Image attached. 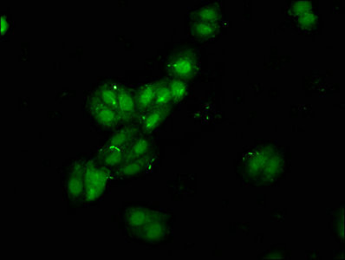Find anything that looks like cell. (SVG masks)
I'll return each mask as SVG.
<instances>
[{
  "label": "cell",
  "instance_id": "1",
  "mask_svg": "<svg viewBox=\"0 0 345 260\" xmlns=\"http://www.w3.org/2000/svg\"><path fill=\"white\" fill-rule=\"evenodd\" d=\"M84 179V195L87 201L98 200L103 195L107 184L108 174L104 168L96 164L94 161L86 163L83 168Z\"/></svg>",
  "mask_w": 345,
  "mask_h": 260
},
{
  "label": "cell",
  "instance_id": "2",
  "mask_svg": "<svg viewBox=\"0 0 345 260\" xmlns=\"http://www.w3.org/2000/svg\"><path fill=\"white\" fill-rule=\"evenodd\" d=\"M91 108L95 119L101 126L104 127H110L117 123L120 114L116 109L104 105L101 103L98 98L95 99Z\"/></svg>",
  "mask_w": 345,
  "mask_h": 260
},
{
  "label": "cell",
  "instance_id": "3",
  "mask_svg": "<svg viewBox=\"0 0 345 260\" xmlns=\"http://www.w3.org/2000/svg\"><path fill=\"white\" fill-rule=\"evenodd\" d=\"M83 168L84 165L82 167L77 164L69 174L68 179L66 181V188L69 195L72 198H77L84 192Z\"/></svg>",
  "mask_w": 345,
  "mask_h": 260
},
{
  "label": "cell",
  "instance_id": "4",
  "mask_svg": "<svg viewBox=\"0 0 345 260\" xmlns=\"http://www.w3.org/2000/svg\"><path fill=\"white\" fill-rule=\"evenodd\" d=\"M117 110L121 116H131L136 110V101L132 94L127 89H119Z\"/></svg>",
  "mask_w": 345,
  "mask_h": 260
},
{
  "label": "cell",
  "instance_id": "5",
  "mask_svg": "<svg viewBox=\"0 0 345 260\" xmlns=\"http://www.w3.org/2000/svg\"><path fill=\"white\" fill-rule=\"evenodd\" d=\"M150 221V213L142 208L132 209L127 213V222L134 228H141Z\"/></svg>",
  "mask_w": 345,
  "mask_h": 260
},
{
  "label": "cell",
  "instance_id": "6",
  "mask_svg": "<svg viewBox=\"0 0 345 260\" xmlns=\"http://www.w3.org/2000/svg\"><path fill=\"white\" fill-rule=\"evenodd\" d=\"M102 160L104 165L108 167L120 165L125 160V154L123 151L121 150V148L109 147L108 150L104 151Z\"/></svg>",
  "mask_w": 345,
  "mask_h": 260
},
{
  "label": "cell",
  "instance_id": "7",
  "mask_svg": "<svg viewBox=\"0 0 345 260\" xmlns=\"http://www.w3.org/2000/svg\"><path fill=\"white\" fill-rule=\"evenodd\" d=\"M155 91H156V89L153 86H144L139 91L137 99H136V105L140 109H147L154 101Z\"/></svg>",
  "mask_w": 345,
  "mask_h": 260
},
{
  "label": "cell",
  "instance_id": "8",
  "mask_svg": "<svg viewBox=\"0 0 345 260\" xmlns=\"http://www.w3.org/2000/svg\"><path fill=\"white\" fill-rule=\"evenodd\" d=\"M97 98L104 105L117 110L118 94H117V90H115V89H111L109 87H103L102 89L98 90Z\"/></svg>",
  "mask_w": 345,
  "mask_h": 260
},
{
  "label": "cell",
  "instance_id": "9",
  "mask_svg": "<svg viewBox=\"0 0 345 260\" xmlns=\"http://www.w3.org/2000/svg\"><path fill=\"white\" fill-rule=\"evenodd\" d=\"M173 71L180 77H186L194 71V63L192 60L186 56H180L175 60L173 64Z\"/></svg>",
  "mask_w": 345,
  "mask_h": 260
},
{
  "label": "cell",
  "instance_id": "10",
  "mask_svg": "<svg viewBox=\"0 0 345 260\" xmlns=\"http://www.w3.org/2000/svg\"><path fill=\"white\" fill-rule=\"evenodd\" d=\"M164 233L165 226L159 221L148 222L147 225H145L143 230L145 238L150 240H158L164 235Z\"/></svg>",
  "mask_w": 345,
  "mask_h": 260
},
{
  "label": "cell",
  "instance_id": "11",
  "mask_svg": "<svg viewBox=\"0 0 345 260\" xmlns=\"http://www.w3.org/2000/svg\"><path fill=\"white\" fill-rule=\"evenodd\" d=\"M149 144L148 141L145 139H139L134 142L131 146L130 151L125 154L126 161L136 159V157H140L148 152Z\"/></svg>",
  "mask_w": 345,
  "mask_h": 260
},
{
  "label": "cell",
  "instance_id": "12",
  "mask_svg": "<svg viewBox=\"0 0 345 260\" xmlns=\"http://www.w3.org/2000/svg\"><path fill=\"white\" fill-rule=\"evenodd\" d=\"M132 133L130 129H121L115 132L109 140V147L116 148H122L127 145L128 142L131 139Z\"/></svg>",
  "mask_w": 345,
  "mask_h": 260
},
{
  "label": "cell",
  "instance_id": "13",
  "mask_svg": "<svg viewBox=\"0 0 345 260\" xmlns=\"http://www.w3.org/2000/svg\"><path fill=\"white\" fill-rule=\"evenodd\" d=\"M142 160H128L127 162L125 163L122 167H121V175L122 176H133V175H137L140 172L142 171Z\"/></svg>",
  "mask_w": 345,
  "mask_h": 260
},
{
  "label": "cell",
  "instance_id": "14",
  "mask_svg": "<svg viewBox=\"0 0 345 260\" xmlns=\"http://www.w3.org/2000/svg\"><path fill=\"white\" fill-rule=\"evenodd\" d=\"M163 118V113L161 110H153L145 116L143 125L147 130H153L161 123Z\"/></svg>",
  "mask_w": 345,
  "mask_h": 260
},
{
  "label": "cell",
  "instance_id": "15",
  "mask_svg": "<svg viewBox=\"0 0 345 260\" xmlns=\"http://www.w3.org/2000/svg\"><path fill=\"white\" fill-rule=\"evenodd\" d=\"M171 91L172 98L174 100L179 101L186 95V86L180 80H174L169 86Z\"/></svg>",
  "mask_w": 345,
  "mask_h": 260
},
{
  "label": "cell",
  "instance_id": "16",
  "mask_svg": "<svg viewBox=\"0 0 345 260\" xmlns=\"http://www.w3.org/2000/svg\"><path fill=\"white\" fill-rule=\"evenodd\" d=\"M172 99L171 91L169 87H160L156 89L155 96H154V103L157 105H165Z\"/></svg>",
  "mask_w": 345,
  "mask_h": 260
},
{
  "label": "cell",
  "instance_id": "17",
  "mask_svg": "<svg viewBox=\"0 0 345 260\" xmlns=\"http://www.w3.org/2000/svg\"><path fill=\"white\" fill-rule=\"evenodd\" d=\"M193 32L196 36L200 37H207L212 35L213 32V28L205 22H197L194 24L192 27Z\"/></svg>",
  "mask_w": 345,
  "mask_h": 260
},
{
  "label": "cell",
  "instance_id": "18",
  "mask_svg": "<svg viewBox=\"0 0 345 260\" xmlns=\"http://www.w3.org/2000/svg\"><path fill=\"white\" fill-rule=\"evenodd\" d=\"M198 14H199V18H201V22L208 23V22L214 20L218 12H216V10L214 8H212V7H205L203 9L200 10Z\"/></svg>",
  "mask_w": 345,
  "mask_h": 260
},
{
  "label": "cell",
  "instance_id": "19",
  "mask_svg": "<svg viewBox=\"0 0 345 260\" xmlns=\"http://www.w3.org/2000/svg\"><path fill=\"white\" fill-rule=\"evenodd\" d=\"M316 22V16L311 12H305L300 17V23L304 26H311Z\"/></svg>",
  "mask_w": 345,
  "mask_h": 260
},
{
  "label": "cell",
  "instance_id": "20",
  "mask_svg": "<svg viewBox=\"0 0 345 260\" xmlns=\"http://www.w3.org/2000/svg\"><path fill=\"white\" fill-rule=\"evenodd\" d=\"M310 7H311V6L309 2H298L295 6H293V10H294V12L302 15L305 12H308Z\"/></svg>",
  "mask_w": 345,
  "mask_h": 260
},
{
  "label": "cell",
  "instance_id": "21",
  "mask_svg": "<svg viewBox=\"0 0 345 260\" xmlns=\"http://www.w3.org/2000/svg\"><path fill=\"white\" fill-rule=\"evenodd\" d=\"M10 24L8 23V21L6 19L5 16H2L1 17V20H0V28H1V34L4 35L6 34L8 30H9Z\"/></svg>",
  "mask_w": 345,
  "mask_h": 260
}]
</instances>
